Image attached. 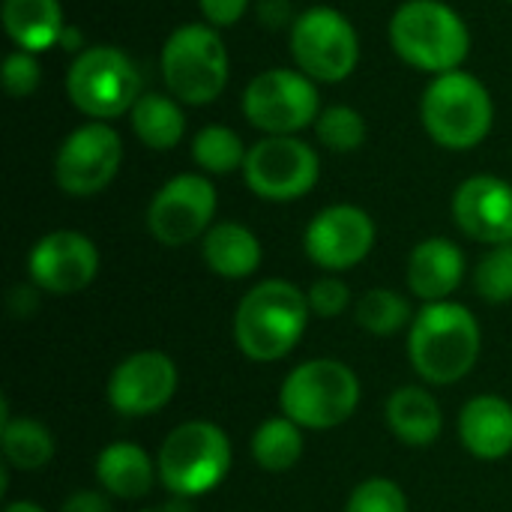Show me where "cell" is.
Returning a JSON list of instances; mask_svg holds the SVG:
<instances>
[{"instance_id":"cell-1","label":"cell","mask_w":512,"mask_h":512,"mask_svg":"<svg viewBox=\"0 0 512 512\" xmlns=\"http://www.w3.org/2000/svg\"><path fill=\"white\" fill-rule=\"evenodd\" d=\"M483 333L474 312L462 303H426L411 321L408 357L417 375L435 387H447L471 375L480 360Z\"/></svg>"},{"instance_id":"cell-2","label":"cell","mask_w":512,"mask_h":512,"mask_svg":"<svg viewBox=\"0 0 512 512\" xmlns=\"http://www.w3.org/2000/svg\"><path fill=\"white\" fill-rule=\"evenodd\" d=\"M309 312V297L297 285L267 279L240 300L234 312V342L249 360L276 363L303 339Z\"/></svg>"},{"instance_id":"cell-3","label":"cell","mask_w":512,"mask_h":512,"mask_svg":"<svg viewBox=\"0 0 512 512\" xmlns=\"http://www.w3.org/2000/svg\"><path fill=\"white\" fill-rule=\"evenodd\" d=\"M396 54L423 72H453L471 48V33L456 9L441 0H408L390 21Z\"/></svg>"},{"instance_id":"cell-4","label":"cell","mask_w":512,"mask_h":512,"mask_svg":"<svg viewBox=\"0 0 512 512\" xmlns=\"http://www.w3.org/2000/svg\"><path fill=\"white\" fill-rule=\"evenodd\" d=\"M360 405V381L351 366L339 360L300 363L279 390V408L300 429L327 432L354 417Z\"/></svg>"},{"instance_id":"cell-5","label":"cell","mask_w":512,"mask_h":512,"mask_svg":"<svg viewBox=\"0 0 512 512\" xmlns=\"http://www.w3.org/2000/svg\"><path fill=\"white\" fill-rule=\"evenodd\" d=\"M162 486L177 498H201L213 492L231 471V441L207 420L180 423L156 456Z\"/></svg>"},{"instance_id":"cell-6","label":"cell","mask_w":512,"mask_h":512,"mask_svg":"<svg viewBox=\"0 0 512 512\" xmlns=\"http://www.w3.org/2000/svg\"><path fill=\"white\" fill-rule=\"evenodd\" d=\"M420 114L432 141L447 150H471L489 135L495 105L483 81L453 69L426 87Z\"/></svg>"},{"instance_id":"cell-7","label":"cell","mask_w":512,"mask_h":512,"mask_svg":"<svg viewBox=\"0 0 512 512\" xmlns=\"http://www.w3.org/2000/svg\"><path fill=\"white\" fill-rule=\"evenodd\" d=\"M66 93L78 111L96 120L120 117L141 99V72L129 54L111 45L87 48L66 75Z\"/></svg>"},{"instance_id":"cell-8","label":"cell","mask_w":512,"mask_h":512,"mask_svg":"<svg viewBox=\"0 0 512 512\" xmlns=\"http://www.w3.org/2000/svg\"><path fill=\"white\" fill-rule=\"evenodd\" d=\"M162 78L180 102H213L228 84V51L219 33L207 24L174 30L162 48Z\"/></svg>"},{"instance_id":"cell-9","label":"cell","mask_w":512,"mask_h":512,"mask_svg":"<svg viewBox=\"0 0 512 512\" xmlns=\"http://www.w3.org/2000/svg\"><path fill=\"white\" fill-rule=\"evenodd\" d=\"M291 54L309 78L336 84L354 72L360 60V39L354 24L342 12L330 6H315L294 18Z\"/></svg>"},{"instance_id":"cell-10","label":"cell","mask_w":512,"mask_h":512,"mask_svg":"<svg viewBox=\"0 0 512 512\" xmlns=\"http://www.w3.org/2000/svg\"><path fill=\"white\" fill-rule=\"evenodd\" d=\"M243 114L267 135H294L318 120V90L306 72L267 69L249 81Z\"/></svg>"},{"instance_id":"cell-11","label":"cell","mask_w":512,"mask_h":512,"mask_svg":"<svg viewBox=\"0 0 512 512\" xmlns=\"http://www.w3.org/2000/svg\"><path fill=\"white\" fill-rule=\"evenodd\" d=\"M318 153L294 135H267L246 153L243 177L264 201H297L315 189Z\"/></svg>"},{"instance_id":"cell-12","label":"cell","mask_w":512,"mask_h":512,"mask_svg":"<svg viewBox=\"0 0 512 512\" xmlns=\"http://www.w3.org/2000/svg\"><path fill=\"white\" fill-rule=\"evenodd\" d=\"M120 162H123L120 135L105 123H87L72 135H66L54 162V177L66 195L87 198L102 192L117 177Z\"/></svg>"},{"instance_id":"cell-13","label":"cell","mask_w":512,"mask_h":512,"mask_svg":"<svg viewBox=\"0 0 512 512\" xmlns=\"http://www.w3.org/2000/svg\"><path fill=\"white\" fill-rule=\"evenodd\" d=\"M216 213V189L201 174L171 177L147 210V228L162 246H186L207 234Z\"/></svg>"},{"instance_id":"cell-14","label":"cell","mask_w":512,"mask_h":512,"mask_svg":"<svg viewBox=\"0 0 512 512\" xmlns=\"http://www.w3.org/2000/svg\"><path fill=\"white\" fill-rule=\"evenodd\" d=\"M303 246L318 267L330 273L351 270L372 252L375 222L354 204H333L309 222Z\"/></svg>"},{"instance_id":"cell-15","label":"cell","mask_w":512,"mask_h":512,"mask_svg":"<svg viewBox=\"0 0 512 512\" xmlns=\"http://www.w3.org/2000/svg\"><path fill=\"white\" fill-rule=\"evenodd\" d=\"M27 273L39 291L54 297L75 294L96 279L99 249L78 231H51L30 249Z\"/></svg>"},{"instance_id":"cell-16","label":"cell","mask_w":512,"mask_h":512,"mask_svg":"<svg viewBox=\"0 0 512 512\" xmlns=\"http://www.w3.org/2000/svg\"><path fill=\"white\" fill-rule=\"evenodd\" d=\"M177 393V366L162 351H138L126 357L108 378V405L123 417H147L162 411Z\"/></svg>"},{"instance_id":"cell-17","label":"cell","mask_w":512,"mask_h":512,"mask_svg":"<svg viewBox=\"0 0 512 512\" xmlns=\"http://www.w3.org/2000/svg\"><path fill=\"white\" fill-rule=\"evenodd\" d=\"M456 225L477 243H512V186L501 177H468L453 195Z\"/></svg>"},{"instance_id":"cell-18","label":"cell","mask_w":512,"mask_h":512,"mask_svg":"<svg viewBox=\"0 0 512 512\" xmlns=\"http://www.w3.org/2000/svg\"><path fill=\"white\" fill-rule=\"evenodd\" d=\"M465 279V255L444 237H429L408 258V288L423 303H444Z\"/></svg>"},{"instance_id":"cell-19","label":"cell","mask_w":512,"mask_h":512,"mask_svg":"<svg viewBox=\"0 0 512 512\" xmlns=\"http://www.w3.org/2000/svg\"><path fill=\"white\" fill-rule=\"evenodd\" d=\"M459 438L465 450L483 462L512 453V405L501 396H474L459 414Z\"/></svg>"},{"instance_id":"cell-20","label":"cell","mask_w":512,"mask_h":512,"mask_svg":"<svg viewBox=\"0 0 512 512\" xmlns=\"http://www.w3.org/2000/svg\"><path fill=\"white\" fill-rule=\"evenodd\" d=\"M387 426L408 447H432L444 432V414L429 390L408 384L387 399Z\"/></svg>"},{"instance_id":"cell-21","label":"cell","mask_w":512,"mask_h":512,"mask_svg":"<svg viewBox=\"0 0 512 512\" xmlns=\"http://www.w3.org/2000/svg\"><path fill=\"white\" fill-rule=\"evenodd\" d=\"M156 477H159L156 462L138 444H129V441L108 444L96 459V480L102 483L108 495L123 498V501L144 498L153 489Z\"/></svg>"},{"instance_id":"cell-22","label":"cell","mask_w":512,"mask_h":512,"mask_svg":"<svg viewBox=\"0 0 512 512\" xmlns=\"http://www.w3.org/2000/svg\"><path fill=\"white\" fill-rule=\"evenodd\" d=\"M204 261L222 279H249L261 267L258 237L237 222H219L204 234Z\"/></svg>"},{"instance_id":"cell-23","label":"cell","mask_w":512,"mask_h":512,"mask_svg":"<svg viewBox=\"0 0 512 512\" xmlns=\"http://www.w3.org/2000/svg\"><path fill=\"white\" fill-rule=\"evenodd\" d=\"M3 27L21 51H45L63 36V9L57 0H3Z\"/></svg>"},{"instance_id":"cell-24","label":"cell","mask_w":512,"mask_h":512,"mask_svg":"<svg viewBox=\"0 0 512 512\" xmlns=\"http://www.w3.org/2000/svg\"><path fill=\"white\" fill-rule=\"evenodd\" d=\"M0 447L6 465L18 471H39L54 459V435L33 417H9L0 423Z\"/></svg>"},{"instance_id":"cell-25","label":"cell","mask_w":512,"mask_h":512,"mask_svg":"<svg viewBox=\"0 0 512 512\" xmlns=\"http://www.w3.org/2000/svg\"><path fill=\"white\" fill-rule=\"evenodd\" d=\"M132 129H135L138 141H144L147 147L171 150L180 144V138L186 132V117L174 99L144 93L132 108Z\"/></svg>"},{"instance_id":"cell-26","label":"cell","mask_w":512,"mask_h":512,"mask_svg":"<svg viewBox=\"0 0 512 512\" xmlns=\"http://www.w3.org/2000/svg\"><path fill=\"white\" fill-rule=\"evenodd\" d=\"M252 456L270 474L291 471L303 456V432H300V426L294 420H288L285 414L264 420L252 435Z\"/></svg>"},{"instance_id":"cell-27","label":"cell","mask_w":512,"mask_h":512,"mask_svg":"<svg viewBox=\"0 0 512 512\" xmlns=\"http://www.w3.org/2000/svg\"><path fill=\"white\" fill-rule=\"evenodd\" d=\"M192 159L207 174H231V171L246 165V150H243V141L234 129L207 126L192 141Z\"/></svg>"},{"instance_id":"cell-28","label":"cell","mask_w":512,"mask_h":512,"mask_svg":"<svg viewBox=\"0 0 512 512\" xmlns=\"http://www.w3.org/2000/svg\"><path fill=\"white\" fill-rule=\"evenodd\" d=\"M357 324L375 336H393L402 327H408L411 321V306L399 291L390 288H372L360 297L357 312H354Z\"/></svg>"},{"instance_id":"cell-29","label":"cell","mask_w":512,"mask_h":512,"mask_svg":"<svg viewBox=\"0 0 512 512\" xmlns=\"http://www.w3.org/2000/svg\"><path fill=\"white\" fill-rule=\"evenodd\" d=\"M315 132H318V141L336 153H351L366 141V123L360 111H354L351 105H333L321 111L315 120Z\"/></svg>"},{"instance_id":"cell-30","label":"cell","mask_w":512,"mask_h":512,"mask_svg":"<svg viewBox=\"0 0 512 512\" xmlns=\"http://www.w3.org/2000/svg\"><path fill=\"white\" fill-rule=\"evenodd\" d=\"M474 288L486 303H510L512 300V243L492 246L477 270H474Z\"/></svg>"},{"instance_id":"cell-31","label":"cell","mask_w":512,"mask_h":512,"mask_svg":"<svg viewBox=\"0 0 512 512\" xmlns=\"http://www.w3.org/2000/svg\"><path fill=\"white\" fill-rule=\"evenodd\" d=\"M345 512H408V498L399 483L372 477L351 492Z\"/></svg>"},{"instance_id":"cell-32","label":"cell","mask_w":512,"mask_h":512,"mask_svg":"<svg viewBox=\"0 0 512 512\" xmlns=\"http://www.w3.org/2000/svg\"><path fill=\"white\" fill-rule=\"evenodd\" d=\"M306 297H309V309H312L318 318H336V315H342V312L348 309V303H351V291H348V285H345L339 276H324V279H318V282L306 291Z\"/></svg>"},{"instance_id":"cell-33","label":"cell","mask_w":512,"mask_h":512,"mask_svg":"<svg viewBox=\"0 0 512 512\" xmlns=\"http://www.w3.org/2000/svg\"><path fill=\"white\" fill-rule=\"evenodd\" d=\"M3 84L6 93L21 99L39 87V63L30 51H12L3 63Z\"/></svg>"},{"instance_id":"cell-34","label":"cell","mask_w":512,"mask_h":512,"mask_svg":"<svg viewBox=\"0 0 512 512\" xmlns=\"http://www.w3.org/2000/svg\"><path fill=\"white\" fill-rule=\"evenodd\" d=\"M198 3L213 27H231L234 21H240V15L249 6V0H198Z\"/></svg>"},{"instance_id":"cell-35","label":"cell","mask_w":512,"mask_h":512,"mask_svg":"<svg viewBox=\"0 0 512 512\" xmlns=\"http://www.w3.org/2000/svg\"><path fill=\"white\" fill-rule=\"evenodd\" d=\"M60 512H111V504H108V498L99 495V492H72V495L63 501Z\"/></svg>"},{"instance_id":"cell-36","label":"cell","mask_w":512,"mask_h":512,"mask_svg":"<svg viewBox=\"0 0 512 512\" xmlns=\"http://www.w3.org/2000/svg\"><path fill=\"white\" fill-rule=\"evenodd\" d=\"M9 306L15 309V315H21L24 312V318L36 309V291L33 288H24V285H18L12 294H9Z\"/></svg>"},{"instance_id":"cell-37","label":"cell","mask_w":512,"mask_h":512,"mask_svg":"<svg viewBox=\"0 0 512 512\" xmlns=\"http://www.w3.org/2000/svg\"><path fill=\"white\" fill-rule=\"evenodd\" d=\"M159 512H195V510H192V501H189V498H177V495H174V498H171V501H168V504H165Z\"/></svg>"},{"instance_id":"cell-38","label":"cell","mask_w":512,"mask_h":512,"mask_svg":"<svg viewBox=\"0 0 512 512\" xmlns=\"http://www.w3.org/2000/svg\"><path fill=\"white\" fill-rule=\"evenodd\" d=\"M3 512H45L39 504H30V501H15V504H9Z\"/></svg>"},{"instance_id":"cell-39","label":"cell","mask_w":512,"mask_h":512,"mask_svg":"<svg viewBox=\"0 0 512 512\" xmlns=\"http://www.w3.org/2000/svg\"><path fill=\"white\" fill-rule=\"evenodd\" d=\"M144 512H159V510H144Z\"/></svg>"},{"instance_id":"cell-40","label":"cell","mask_w":512,"mask_h":512,"mask_svg":"<svg viewBox=\"0 0 512 512\" xmlns=\"http://www.w3.org/2000/svg\"><path fill=\"white\" fill-rule=\"evenodd\" d=\"M507 3H512V0H507Z\"/></svg>"}]
</instances>
